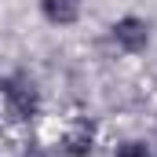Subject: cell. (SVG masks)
<instances>
[{"mask_svg":"<svg viewBox=\"0 0 157 157\" xmlns=\"http://www.w3.org/2000/svg\"><path fill=\"white\" fill-rule=\"evenodd\" d=\"M117 157H150V150H146L143 143H124L117 150Z\"/></svg>","mask_w":157,"mask_h":157,"instance_id":"5","label":"cell"},{"mask_svg":"<svg viewBox=\"0 0 157 157\" xmlns=\"http://www.w3.org/2000/svg\"><path fill=\"white\" fill-rule=\"evenodd\" d=\"M80 15V0H44V18L55 26H70Z\"/></svg>","mask_w":157,"mask_h":157,"instance_id":"3","label":"cell"},{"mask_svg":"<svg viewBox=\"0 0 157 157\" xmlns=\"http://www.w3.org/2000/svg\"><path fill=\"white\" fill-rule=\"evenodd\" d=\"M113 40H117L124 51H143L146 48V40H150V29H146V22L143 18H135V15H128V18H121L113 22Z\"/></svg>","mask_w":157,"mask_h":157,"instance_id":"2","label":"cell"},{"mask_svg":"<svg viewBox=\"0 0 157 157\" xmlns=\"http://www.w3.org/2000/svg\"><path fill=\"white\" fill-rule=\"evenodd\" d=\"M0 88H4L7 110H11V117H15V121H33V117H37L40 95H37L33 80L26 77V73H11V77H4V80H0Z\"/></svg>","mask_w":157,"mask_h":157,"instance_id":"1","label":"cell"},{"mask_svg":"<svg viewBox=\"0 0 157 157\" xmlns=\"http://www.w3.org/2000/svg\"><path fill=\"white\" fill-rule=\"evenodd\" d=\"M88 150H91V132L88 128H77V132L66 135V154L70 157H84Z\"/></svg>","mask_w":157,"mask_h":157,"instance_id":"4","label":"cell"},{"mask_svg":"<svg viewBox=\"0 0 157 157\" xmlns=\"http://www.w3.org/2000/svg\"><path fill=\"white\" fill-rule=\"evenodd\" d=\"M26 157H40V154H37V150H33V154H26Z\"/></svg>","mask_w":157,"mask_h":157,"instance_id":"6","label":"cell"}]
</instances>
